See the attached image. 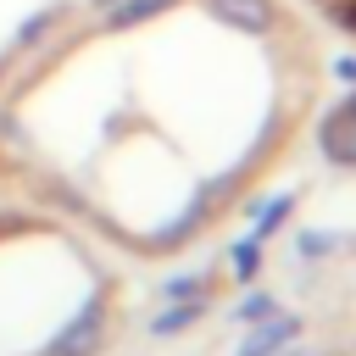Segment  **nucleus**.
Masks as SVG:
<instances>
[{
    "instance_id": "9",
    "label": "nucleus",
    "mask_w": 356,
    "mask_h": 356,
    "mask_svg": "<svg viewBox=\"0 0 356 356\" xmlns=\"http://www.w3.org/2000/svg\"><path fill=\"white\" fill-rule=\"evenodd\" d=\"M83 6H95V11H106V6H117V0H83Z\"/></svg>"
},
{
    "instance_id": "4",
    "label": "nucleus",
    "mask_w": 356,
    "mask_h": 356,
    "mask_svg": "<svg viewBox=\"0 0 356 356\" xmlns=\"http://www.w3.org/2000/svg\"><path fill=\"white\" fill-rule=\"evenodd\" d=\"M200 312H206V300H167V312H156L150 317V334H184L189 323H200Z\"/></svg>"
},
{
    "instance_id": "6",
    "label": "nucleus",
    "mask_w": 356,
    "mask_h": 356,
    "mask_svg": "<svg viewBox=\"0 0 356 356\" xmlns=\"http://www.w3.org/2000/svg\"><path fill=\"white\" fill-rule=\"evenodd\" d=\"M228 261H234V278L250 284V278L261 273V239H239V245L228 250Z\"/></svg>"
},
{
    "instance_id": "3",
    "label": "nucleus",
    "mask_w": 356,
    "mask_h": 356,
    "mask_svg": "<svg viewBox=\"0 0 356 356\" xmlns=\"http://www.w3.org/2000/svg\"><path fill=\"white\" fill-rule=\"evenodd\" d=\"M61 22H67V6H44V11H33V17H22V22H17V33H11V44H6V50H11V56H17V50H39Z\"/></svg>"
},
{
    "instance_id": "1",
    "label": "nucleus",
    "mask_w": 356,
    "mask_h": 356,
    "mask_svg": "<svg viewBox=\"0 0 356 356\" xmlns=\"http://www.w3.org/2000/svg\"><path fill=\"white\" fill-rule=\"evenodd\" d=\"M106 339V300H89L83 312H72V323H61L50 334V345L39 356H95Z\"/></svg>"
},
{
    "instance_id": "2",
    "label": "nucleus",
    "mask_w": 356,
    "mask_h": 356,
    "mask_svg": "<svg viewBox=\"0 0 356 356\" xmlns=\"http://www.w3.org/2000/svg\"><path fill=\"white\" fill-rule=\"evenodd\" d=\"M295 334H300V317H261V323H256V334L239 345V356H278Z\"/></svg>"
},
{
    "instance_id": "5",
    "label": "nucleus",
    "mask_w": 356,
    "mask_h": 356,
    "mask_svg": "<svg viewBox=\"0 0 356 356\" xmlns=\"http://www.w3.org/2000/svg\"><path fill=\"white\" fill-rule=\"evenodd\" d=\"M211 295V278L206 273H184V278H167L161 284V300H206Z\"/></svg>"
},
{
    "instance_id": "7",
    "label": "nucleus",
    "mask_w": 356,
    "mask_h": 356,
    "mask_svg": "<svg viewBox=\"0 0 356 356\" xmlns=\"http://www.w3.org/2000/svg\"><path fill=\"white\" fill-rule=\"evenodd\" d=\"M278 306H273V295H245L239 300V323H261V317H273Z\"/></svg>"
},
{
    "instance_id": "8",
    "label": "nucleus",
    "mask_w": 356,
    "mask_h": 356,
    "mask_svg": "<svg viewBox=\"0 0 356 356\" xmlns=\"http://www.w3.org/2000/svg\"><path fill=\"white\" fill-rule=\"evenodd\" d=\"M6 67H11V50H0V78H6Z\"/></svg>"
}]
</instances>
